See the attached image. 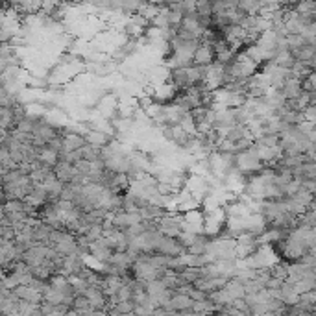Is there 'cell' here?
Masks as SVG:
<instances>
[{
	"mask_svg": "<svg viewBox=\"0 0 316 316\" xmlns=\"http://www.w3.org/2000/svg\"><path fill=\"white\" fill-rule=\"evenodd\" d=\"M194 65L196 67H211L213 63H217V52H215V46H211V45H205L202 43L198 50L194 52Z\"/></svg>",
	"mask_w": 316,
	"mask_h": 316,
	"instance_id": "6da1fadb",
	"label": "cell"
},
{
	"mask_svg": "<svg viewBox=\"0 0 316 316\" xmlns=\"http://www.w3.org/2000/svg\"><path fill=\"white\" fill-rule=\"evenodd\" d=\"M113 313H119V315L130 316L135 313V303L134 302H119L115 307H113Z\"/></svg>",
	"mask_w": 316,
	"mask_h": 316,
	"instance_id": "7a4b0ae2",
	"label": "cell"
},
{
	"mask_svg": "<svg viewBox=\"0 0 316 316\" xmlns=\"http://www.w3.org/2000/svg\"><path fill=\"white\" fill-rule=\"evenodd\" d=\"M303 120H307V122H311V124H315L316 126V105L311 104L305 111H303Z\"/></svg>",
	"mask_w": 316,
	"mask_h": 316,
	"instance_id": "3957f363",
	"label": "cell"
},
{
	"mask_svg": "<svg viewBox=\"0 0 316 316\" xmlns=\"http://www.w3.org/2000/svg\"><path fill=\"white\" fill-rule=\"evenodd\" d=\"M311 316H316V311H315V313H313V315H311Z\"/></svg>",
	"mask_w": 316,
	"mask_h": 316,
	"instance_id": "277c9868",
	"label": "cell"
}]
</instances>
